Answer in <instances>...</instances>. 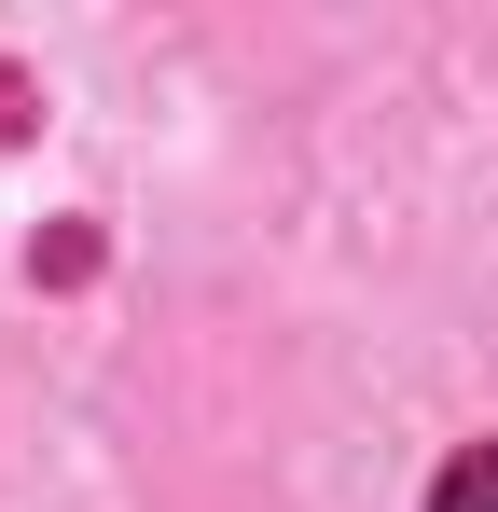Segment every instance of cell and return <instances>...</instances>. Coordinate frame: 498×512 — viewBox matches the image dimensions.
<instances>
[{
  "label": "cell",
  "mask_w": 498,
  "mask_h": 512,
  "mask_svg": "<svg viewBox=\"0 0 498 512\" xmlns=\"http://www.w3.org/2000/svg\"><path fill=\"white\" fill-rule=\"evenodd\" d=\"M429 512H498V443H471V457L429 485Z\"/></svg>",
  "instance_id": "6da1fadb"
}]
</instances>
